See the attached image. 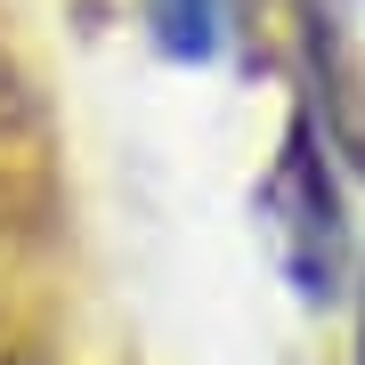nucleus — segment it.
Returning a JSON list of instances; mask_svg holds the SVG:
<instances>
[{"label":"nucleus","mask_w":365,"mask_h":365,"mask_svg":"<svg viewBox=\"0 0 365 365\" xmlns=\"http://www.w3.org/2000/svg\"><path fill=\"white\" fill-rule=\"evenodd\" d=\"M276 211V260L292 268V284L300 300H333L341 292V195H333V179H325V163H317V138H309V122H292V138H284V163H276V179H268V195Z\"/></svg>","instance_id":"obj_1"},{"label":"nucleus","mask_w":365,"mask_h":365,"mask_svg":"<svg viewBox=\"0 0 365 365\" xmlns=\"http://www.w3.org/2000/svg\"><path fill=\"white\" fill-rule=\"evenodd\" d=\"M357 365H365V357H357Z\"/></svg>","instance_id":"obj_4"},{"label":"nucleus","mask_w":365,"mask_h":365,"mask_svg":"<svg viewBox=\"0 0 365 365\" xmlns=\"http://www.w3.org/2000/svg\"><path fill=\"white\" fill-rule=\"evenodd\" d=\"M9 365H25V357H9Z\"/></svg>","instance_id":"obj_3"},{"label":"nucleus","mask_w":365,"mask_h":365,"mask_svg":"<svg viewBox=\"0 0 365 365\" xmlns=\"http://www.w3.org/2000/svg\"><path fill=\"white\" fill-rule=\"evenodd\" d=\"M146 16L170 57H211L227 33V0H146Z\"/></svg>","instance_id":"obj_2"}]
</instances>
